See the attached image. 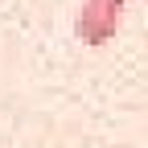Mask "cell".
<instances>
[{
    "label": "cell",
    "mask_w": 148,
    "mask_h": 148,
    "mask_svg": "<svg viewBox=\"0 0 148 148\" xmlns=\"http://www.w3.org/2000/svg\"><path fill=\"white\" fill-rule=\"evenodd\" d=\"M123 4L127 0H82L78 16H74V33L82 45H107L115 41V33L123 25Z\"/></svg>",
    "instance_id": "obj_1"
}]
</instances>
